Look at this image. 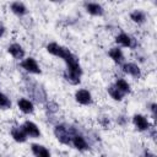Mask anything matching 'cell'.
I'll return each instance as SVG.
<instances>
[{
	"label": "cell",
	"mask_w": 157,
	"mask_h": 157,
	"mask_svg": "<svg viewBox=\"0 0 157 157\" xmlns=\"http://www.w3.org/2000/svg\"><path fill=\"white\" fill-rule=\"evenodd\" d=\"M54 135L55 137L58 139V141L63 145H70L71 144V137L75 134V130L74 129H67L65 125L63 124H59L54 128Z\"/></svg>",
	"instance_id": "1"
},
{
	"label": "cell",
	"mask_w": 157,
	"mask_h": 157,
	"mask_svg": "<svg viewBox=\"0 0 157 157\" xmlns=\"http://www.w3.org/2000/svg\"><path fill=\"white\" fill-rule=\"evenodd\" d=\"M28 93L29 96L37 102V103H44L47 102V93L44 91V88L38 85L37 82H32L29 88H28Z\"/></svg>",
	"instance_id": "2"
},
{
	"label": "cell",
	"mask_w": 157,
	"mask_h": 157,
	"mask_svg": "<svg viewBox=\"0 0 157 157\" xmlns=\"http://www.w3.org/2000/svg\"><path fill=\"white\" fill-rule=\"evenodd\" d=\"M47 50H48V53H50L52 55L59 56V58H61V59H65L66 56H69V55L71 54V52H70L67 48L61 47V45H59V44L55 43V42L49 43V44L47 45Z\"/></svg>",
	"instance_id": "3"
},
{
	"label": "cell",
	"mask_w": 157,
	"mask_h": 157,
	"mask_svg": "<svg viewBox=\"0 0 157 157\" xmlns=\"http://www.w3.org/2000/svg\"><path fill=\"white\" fill-rule=\"evenodd\" d=\"M21 129H22V130L25 131V134H26L27 136H29V137H39V135H40V131H39V129H38V126H37L33 121H29V120L25 121V123L22 124Z\"/></svg>",
	"instance_id": "4"
},
{
	"label": "cell",
	"mask_w": 157,
	"mask_h": 157,
	"mask_svg": "<svg viewBox=\"0 0 157 157\" xmlns=\"http://www.w3.org/2000/svg\"><path fill=\"white\" fill-rule=\"evenodd\" d=\"M21 66H22L26 71H28V72H31V74H40L39 65L37 64V61H36L33 58H27V59H25V60L21 63Z\"/></svg>",
	"instance_id": "5"
},
{
	"label": "cell",
	"mask_w": 157,
	"mask_h": 157,
	"mask_svg": "<svg viewBox=\"0 0 157 157\" xmlns=\"http://www.w3.org/2000/svg\"><path fill=\"white\" fill-rule=\"evenodd\" d=\"M75 99L76 102H78L80 104L83 105H88L92 103V96L87 90H78L75 93Z\"/></svg>",
	"instance_id": "6"
},
{
	"label": "cell",
	"mask_w": 157,
	"mask_h": 157,
	"mask_svg": "<svg viewBox=\"0 0 157 157\" xmlns=\"http://www.w3.org/2000/svg\"><path fill=\"white\" fill-rule=\"evenodd\" d=\"M132 123L135 125V128L139 130V131H145V130H148L150 129V123L147 121V119L141 115V114H135L132 117Z\"/></svg>",
	"instance_id": "7"
},
{
	"label": "cell",
	"mask_w": 157,
	"mask_h": 157,
	"mask_svg": "<svg viewBox=\"0 0 157 157\" xmlns=\"http://www.w3.org/2000/svg\"><path fill=\"white\" fill-rule=\"evenodd\" d=\"M123 71L135 78H139L141 76V71H140V67L135 64V63H125L123 65Z\"/></svg>",
	"instance_id": "8"
},
{
	"label": "cell",
	"mask_w": 157,
	"mask_h": 157,
	"mask_svg": "<svg viewBox=\"0 0 157 157\" xmlns=\"http://www.w3.org/2000/svg\"><path fill=\"white\" fill-rule=\"evenodd\" d=\"M71 142H72L74 147L76 150H78V151H86V150H88V144H87L86 139L82 135H77V134L74 135L71 137Z\"/></svg>",
	"instance_id": "9"
},
{
	"label": "cell",
	"mask_w": 157,
	"mask_h": 157,
	"mask_svg": "<svg viewBox=\"0 0 157 157\" xmlns=\"http://www.w3.org/2000/svg\"><path fill=\"white\" fill-rule=\"evenodd\" d=\"M115 42L123 47H128V48H132L135 47V39L131 38L130 36H128L126 33H120L115 37Z\"/></svg>",
	"instance_id": "10"
},
{
	"label": "cell",
	"mask_w": 157,
	"mask_h": 157,
	"mask_svg": "<svg viewBox=\"0 0 157 157\" xmlns=\"http://www.w3.org/2000/svg\"><path fill=\"white\" fill-rule=\"evenodd\" d=\"M85 9L90 15H93V16H102L104 12L102 5L97 2H85Z\"/></svg>",
	"instance_id": "11"
},
{
	"label": "cell",
	"mask_w": 157,
	"mask_h": 157,
	"mask_svg": "<svg viewBox=\"0 0 157 157\" xmlns=\"http://www.w3.org/2000/svg\"><path fill=\"white\" fill-rule=\"evenodd\" d=\"M31 150H32V153L34 155V157H50V152L48 151V148L42 145L32 144Z\"/></svg>",
	"instance_id": "12"
},
{
	"label": "cell",
	"mask_w": 157,
	"mask_h": 157,
	"mask_svg": "<svg viewBox=\"0 0 157 157\" xmlns=\"http://www.w3.org/2000/svg\"><path fill=\"white\" fill-rule=\"evenodd\" d=\"M7 52H9L15 59H17V60H20V59H22V58L25 56V50H23V48H22L20 44H17V43H13V44L9 45Z\"/></svg>",
	"instance_id": "13"
},
{
	"label": "cell",
	"mask_w": 157,
	"mask_h": 157,
	"mask_svg": "<svg viewBox=\"0 0 157 157\" xmlns=\"http://www.w3.org/2000/svg\"><path fill=\"white\" fill-rule=\"evenodd\" d=\"M17 105H18L20 110H21V112H23L25 114H32V113H33V110H34L33 103H32L31 101L26 99V98H21V99H18Z\"/></svg>",
	"instance_id": "14"
},
{
	"label": "cell",
	"mask_w": 157,
	"mask_h": 157,
	"mask_svg": "<svg viewBox=\"0 0 157 157\" xmlns=\"http://www.w3.org/2000/svg\"><path fill=\"white\" fill-rule=\"evenodd\" d=\"M108 54H109L110 59H113V61H114V63H117V64H120V63H123V60H124L123 52H121V49H120V48H118V47L110 48Z\"/></svg>",
	"instance_id": "15"
},
{
	"label": "cell",
	"mask_w": 157,
	"mask_h": 157,
	"mask_svg": "<svg viewBox=\"0 0 157 157\" xmlns=\"http://www.w3.org/2000/svg\"><path fill=\"white\" fill-rule=\"evenodd\" d=\"M64 78L69 82V83H71V85H78L80 83V77H81V75H78V74H76V72H72V71H69V70H65L64 71Z\"/></svg>",
	"instance_id": "16"
},
{
	"label": "cell",
	"mask_w": 157,
	"mask_h": 157,
	"mask_svg": "<svg viewBox=\"0 0 157 157\" xmlns=\"http://www.w3.org/2000/svg\"><path fill=\"white\" fill-rule=\"evenodd\" d=\"M11 136H12V139L16 141V142H26V140H27V135L25 134V131L22 130V129H20V128H15V129H12L11 130Z\"/></svg>",
	"instance_id": "17"
},
{
	"label": "cell",
	"mask_w": 157,
	"mask_h": 157,
	"mask_svg": "<svg viewBox=\"0 0 157 157\" xmlns=\"http://www.w3.org/2000/svg\"><path fill=\"white\" fill-rule=\"evenodd\" d=\"M10 7H11V11H12L13 13L18 15V16H22V15H25V13L27 12L26 5H25L23 2H21V1H15V2H12Z\"/></svg>",
	"instance_id": "18"
},
{
	"label": "cell",
	"mask_w": 157,
	"mask_h": 157,
	"mask_svg": "<svg viewBox=\"0 0 157 157\" xmlns=\"http://www.w3.org/2000/svg\"><path fill=\"white\" fill-rule=\"evenodd\" d=\"M130 18L135 22V23H144L146 20V15L145 12H142L141 10H135L130 13Z\"/></svg>",
	"instance_id": "19"
},
{
	"label": "cell",
	"mask_w": 157,
	"mask_h": 157,
	"mask_svg": "<svg viewBox=\"0 0 157 157\" xmlns=\"http://www.w3.org/2000/svg\"><path fill=\"white\" fill-rule=\"evenodd\" d=\"M108 93H109V96H110L114 101H121L123 97H124V93L120 92V91L115 87V85H112V86L108 87Z\"/></svg>",
	"instance_id": "20"
},
{
	"label": "cell",
	"mask_w": 157,
	"mask_h": 157,
	"mask_svg": "<svg viewBox=\"0 0 157 157\" xmlns=\"http://www.w3.org/2000/svg\"><path fill=\"white\" fill-rule=\"evenodd\" d=\"M114 85H115V87H117L120 92H123L124 94L130 92V85H129L124 78H118Z\"/></svg>",
	"instance_id": "21"
},
{
	"label": "cell",
	"mask_w": 157,
	"mask_h": 157,
	"mask_svg": "<svg viewBox=\"0 0 157 157\" xmlns=\"http://www.w3.org/2000/svg\"><path fill=\"white\" fill-rule=\"evenodd\" d=\"M0 108L1 109H9L11 108V101L4 94L0 92Z\"/></svg>",
	"instance_id": "22"
},
{
	"label": "cell",
	"mask_w": 157,
	"mask_h": 157,
	"mask_svg": "<svg viewBox=\"0 0 157 157\" xmlns=\"http://www.w3.org/2000/svg\"><path fill=\"white\" fill-rule=\"evenodd\" d=\"M45 110H47L48 113H50V114H54V113H56V112L59 110V105H58L55 102L49 101V102L45 103Z\"/></svg>",
	"instance_id": "23"
},
{
	"label": "cell",
	"mask_w": 157,
	"mask_h": 157,
	"mask_svg": "<svg viewBox=\"0 0 157 157\" xmlns=\"http://www.w3.org/2000/svg\"><path fill=\"white\" fill-rule=\"evenodd\" d=\"M156 110H157V104H156V103H152V104H151V113H152L153 119L156 118Z\"/></svg>",
	"instance_id": "24"
},
{
	"label": "cell",
	"mask_w": 157,
	"mask_h": 157,
	"mask_svg": "<svg viewBox=\"0 0 157 157\" xmlns=\"http://www.w3.org/2000/svg\"><path fill=\"white\" fill-rule=\"evenodd\" d=\"M144 157H156L153 153H151V152H148V151H146L145 152V155H144Z\"/></svg>",
	"instance_id": "25"
},
{
	"label": "cell",
	"mask_w": 157,
	"mask_h": 157,
	"mask_svg": "<svg viewBox=\"0 0 157 157\" xmlns=\"http://www.w3.org/2000/svg\"><path fill=\"white\" fill-rule=\"evenodd\" d=\"M4 32H5V28H4L2 26H0V37L4 34Z\"/></svg>",
	"instance_id": "26"
}]
</instances>
